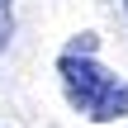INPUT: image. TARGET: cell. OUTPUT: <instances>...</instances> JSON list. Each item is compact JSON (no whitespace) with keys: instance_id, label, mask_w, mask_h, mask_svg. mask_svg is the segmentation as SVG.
<instances>
[{"instance_id":"obj_1","label":"cell","mask_w":128,"mask_h":128,"mask_svg":"<svg viewBox=\"0 0 128 128\" xmlns=\"http://www.w3.org/2000/svg\"><path fill=\"white\" fill-rule=\"evenodd\" d=\"M57 81L66 104L90 124H119L128 119V76H114L95 62V52L62 48L57 52Z\"/></svg>"},{"instance_id":"obj_2","label":"cell","mask_w":128,"mask_h":128,"mask_svg":"<svg viewBox=\"0 0 128 128\" xmlns=\"http://www.w3.org/2000/svg\"><path fill=\"white\" fill-rule=\"evenodd\" d=\"M14 38V0H0V52L10 48Z\"/></svg>"},{"instance_id":"obj_3","label":"cell","mask_w":128,"mask_h":128,"mask_svg":"<svg viewBox=\"0 0 128 128\" xmlns=\"http://www.w3.org/2000/svg\"><path fill=\"white\" fill-rule=\"evenodd\" d=\"M124 10H128V0H124Z\"/></svg>"}]
</instances>
